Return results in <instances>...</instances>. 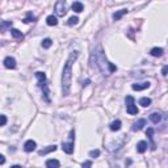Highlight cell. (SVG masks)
<instances>
[{"mask_svg":"<svg viewBox=\"0 0 168 168\" xmlns=\"http://www.w3.org/2000/svg\"><path fill=\"white\" fill-rule=\"evenodd\" d=\"M46 168H59V161L57 159H49L46 161Z\"/></svg>","mask_w":168,"mask_h":168,"instance_id":"12","label":"cell"},{"mask_svg":"<svg viewBox=\"0 0 168 168\" xmlns=\"http://www.w3.org/2000/svg\"><path fill=\"white\" fill-rule=\"evenodd\" d=\"M78 21H79V19L76 16L70 17V19H68V25H76V24H78Z\"/></svg>","mask_w":168,"mask_h":168,"instance_id":"25","label":"cell"},{"mask_svg":"<svg viewBox=\"0 0 168 168\" xmlns=\"http://www.w3.org/2000/svg\"><path fill=\"white\" fill-rule=\"evenodd\" d=\"M84 9V5L81 4L80 1H74L72 3V11L76 12V13H80V12H83Z\"/></svg>","mask_w":168,"mask_h":168,"instance_id":"11","label":"cell"},{"mask_svg":"<svg viewBox=\"0 0 168 168\" xmlns=\"http://www.w3.org/2000/svg\"><path fill=\"white\" fill-rule=\"evenodd\" d=\"M53 45V41H51L50 38H45L44 41H42V47H45V49H49Z\"/></svg>","mask_w":168,"mask_h":168,"instance_id":"23","label":"cell"},{"mask_svg":"<svg viewBox=\"0 0 168 168\" xmlns=\"http://www.w3.org/2000/svg\"><path fill=\"white\" fill-rule=\"evenodd\" d=\"M11 168H23V167H21V166H12Z\"/></svg>","mask_w":168,"mask_h":168,"instance_id":"33","label":"cell"},{"mask_svg":"<svg viewBox=\"0 0 168 168\" xmlns=\"http://www.w3.org/2000/svg\"><path fill=\"white\" fill-rule=\"evenodd\" d=\"M36 76H37V79L39 80V83H44V81H46V75H45L44 72H41V71L36 72Z\"/></svg>","mask_w":168,"mask_h":168,"instance_id":"22","label":"cell"},{"mask_svg":"<svg viewBox=\"0 0 168 168\" xmlns=\"http://www.w3.org/2000/svg\"><path fill=\"white\" fill-rule=\"evenodd\" d=\"M148 87H150L148 81H143V83H135V84L131 85V88H133L134 91H143V89H146V88H148Z\"/></svg>","mask_w":168,"mask_h":168,"instance_id":"6","label":"cell"},{"mask_svg":"<svg viewBox=\"0 0 168 168\" xmlns=\"http://www.w3.org/2000/svg\"><path fill=\"white\" fill-rule=\"evenodd\" d=\"M151 55L152 57H161L163 55V53H164V50L161 47H154V49H151Z\"/></svg>","mask_w":168,"mask_h":168,"instance_id":"16","label":"cell"},{"mask_svg":"<svg viewBox=\"0 0 168 168\" xmlns=\"http://www.w3.org/2000/svg\"><path fill=\"white\" fill-rule=\"evenodd\" d=\"M62 148H63V151H65L66 154H72V152H74V143H72V142L63 143Z\"/></svg>","mask_w":168,"mask_h":168,"instance_id":"8","label":"cell"},{"mask_svg":"<svg viewBox=\"0 0 168 168\" xmlns=\"http://www.w3.org/2000/svg\"><path fill=\"white\" fill-rule=\"evenodd\" d=\"M23 21H24V23H26V24H28V23H32V21H36V17H34V16H32V13H29L28 16H26V17H25V19H24Z\"/></svg>","mask_w":168,"mask_h":168,"instance_id":"26","label":"cell"},{"mask_svg":"<svg viewBox=\"0 0 168 168\" xmlns=\"http://www.w3.org/2000/svg\"><path fill=\"white\" fill-rule=\"evenodd\" d=\"M167 71H168V67H167V66H164V67H163V70H161V75L166 76V75H167Z\"/></svg>","mask_w":168,"mask_h":168,"instance_id":"31","label":"cell"},{"mask_svg":"<svg viewBox=\"0 0 168 168\" xmlns=\"http://www.w3.org/2000/svg\"><path fill=\"white\" fill-rule=\"evenodd\" d=\"M46 24H47L49 26H55L57 24H58L57 17H55V16H53V15H50V16H47V19H46Z\"/></svg>","mask_w":168,"mask_h":168,"instance_id":"17","label":"cell"},{"mask_svg":"<svg viewBox=\"0 0 168 168\" xmlns=\"http://www.w3.org/2000/svg\"><path fill=\"white\" fill-rule=\"evenodd\" d=\"M7 116H4V114H0V126H4L5 124H7Z\"/></svg>","mask_w":168,"mask_h":168,"instance_id":"27","label":"cell"},{"mask_svg":"<svg viewBox=\"0 0 168 168\" xmlns=\"http://www.w3.org/2000/svg\"><path fill=\"white\" fill-rule=\"evenodd\" d=\"M4 163H5V158L0 154V164H4Z\"/></svg>","mask_w":168,"mask_h":168,"instance_id":"32","label":"cell"},{"mask_svg":"<svg viewBox=\"0 0 168 168\" xmlns=\"http://www.w3.org/2000/svg\"><path fill=\"white\" fill-rule=\"evenodd\" d=\"M131 104H135L134 97L133 96H126V105H131Z\"/></svg>","mask_w":168,"mask_h":168,"instance_id":"28","label":"cell"},{"mask_svg":"<svg viewBox=\"0 0 168 168\" xmlns=\"http://www.w3.org/2000/svg\"><path fill=\"white\" fill-rule=\"evenodd\" d=\"M147 142H145V140H140V142H138V145H137V151L139 152V154H143V152L147 150Z\"/></svg>","mask_w":168,"mask_h":168,"instance_id":"10","label":"cell"},{"mask_svg":"<svg viewBox=\"0 0 168 168\" xmlns=\"http://www.w3.org/2000/svg\"><path fill=\"white\" fill-rule=\"evenodd\" d=\"M160 120H161V114H160V113L155 112V113H151V114H150V121H151L152 124H159Z\"/></svg>","mask_w":168,"mask_h":168,"instance_id":"9","label":"cell"},{"mask_svg":"<svg viewBox=\"0 0 168 168\" xmlns=\"http://www.w3.org/2000/svg\"><path fill=\"white\" fill-rule=\"evenodd\" d=\"M11 34L13 36V38H23V33L19 29H11Z\"/></svg>","mask_w":168,"mask_h":168,"instance_id":"21","label":"cell"},{"mask_svg":"<svg viewBox=\"0 0 168 168\" xmlns=\"http://www.w3.org/2000/svg\"><path fill=\"white\" fill-rule=\"evenodd\" d=\"M57 150V146H49V147L46 148H44V150H41V151H38V155H46L49 154V152H51V151H55Z\"/></svg>","mask_w":168,"mask_h":168,"instance_id":"18","label":"cell"},{"mask_svg":"<svg viewBox=\"0 0 168 168\" xmlns=\"http://www.w3.org/2000/svg\"><path fill=\"white\" fill-rule=\"evenodd\" d=\"M3 63H4L5 68H9V70L16 68V59H15V58H12V57H7Z\"/></svg>","mask_w":168,"mask_h":168,"instance_id":"4","label":"cell"},{"mask_svg":"<svg viewBox=\"0 0 168 168\" xmlns=\"http://www.w3.org/2000/svg\"><path fill=\"white\" fill-rule=\"evenodd\" d=\"M126 112L129 113V114L131 116H134V114H138V108H137V105L135 104H131V105H127L126 106Z\"/></svg>","mask_w":168,"mask_h":168,"instance_id":"13","label":"cell"},{"mask_svg":"<svg viewBox=\"0 0 168 168\" xmlns=\"http://www.w3.org/2000/svg\"><path fill=\"white\" fill-rule=\"evenodd\" d=\"M78 51L70 54L68 59H67L65 67H63V72H62V92L63 96H67L70 93L71 89V80H72V65L75 63V60L78 59Z\"/></svg>","mask_w":168,"mask_h":168,"instance_id":"1","label":"cell"},{"mask_svg":"<svg viewBox=\"0 0 168 168\" xmlns=\"http://www.w3.org/2000/svg\"><path fill=\"white\" fill-rule=\"evenodd\" d=\"M96 66L101 70V72L104 75H105V67H108V71L111 72V74H112V72H114V71H117V67L106 60V58L103 54V51H100V53H99V58L96 59Z\"/></svg>","mask_w":168,"mask_h":168,"instance_id":"2","label":"cell"},{"mask_svg":"<svg viewBox=\"0 0 168 168\" xmlns=\"http://www.w3.org/2000/svg\"><path fill=\"white\" fill-rule=\"evenodd\" d=\"M146 125V120H143V118H140L135 122V124H133V127H131V130L133 131H139L140 129H143V126Z\"/></svg>","mask_w":168,"mask_h":168,"instance_id":"7","label":"cell"},{"mask_svg":"<svg viewBox=\"0 0 168 168\" xmlns=\"http://www.w3.org/2000/svg\"><path fill=\"white\" fill-rule=\"evenodd\" d=\"M91 167H92V161L91 160H87L83 163V168H91Z\"/></svg>","mask_w":168,"mask_h":168,"instance_id":"30","label":"cell"},{"mask_svg":"<svg viewBox=\"0 0 168 168\" xmlns=\"http://www.w3.org/2000/svg\"><path fill=\"white\" fill-rule=\"evenodd\" d=\"M121 129V121L120 120H116L111 124V130L112 131H118Z\"/></svg>","mask_w":168,"mask_h":168,"instance_id":"19","label":"cell"},{"mask_svg":"<svg viewBox=\"0 0 168 168\" xmlns=\"http://www.w3.org/2000/svg\"><path fill=\"white\" fill-rule=\"evenodd\" d=\"M11 26H12V21H3L0 24V30H4L7 28H11Z\"/></svg>","mask_w":168,"mask_h":168,"instance_id":"24","label":"cell"},{"mask_svg":"<svg viewBox=\"0 0 168 168\" xmlns=\"http://www.w3.org/2000/svg\"><path fill=\"white\" fill-rule=\"evenodd\" d=\"M127 13V9H120V11H117L116 13H113V20H120V19H122V17L125 16V15Z\"/></svg>","mask_w":168,"mask_h":168,"instance_id":"14","label":"cell"},{"mask_svg":"<svg viewBox=\"0 0 168 168\" xmlns=\"http://www.w3.org/2000/svg\"><path fill=\"white\" fill-rule=\"evenodd\" d=\"M139 105H142L143 108H147V106L151 105V99H148V97H142V99L139 100Z\"/></svg>","mask_w":168,"mask_h":168,"instance_id":"20","label":"cell"},{"mask_svg":"<svg viewBox=\"0 0 168 168\" xmlns=\"http://www.w3.org/2000/svg\"><path fill=\"white\" fill-rule=\"evenodd\" d=\"M146 134H147V137H148V139L151 140V148L152 150H155V143H154V129L152 127H148L147 131H146Z\"/></svg>","mask_w":168,"mask_h":168,"instance_id":"15","label":"cell"},{"mask_svg":"<svg viewBox=\"0 0 168 168\" xmlns=\"http://www.w3.org/2000/svg\"><path fill=\"white\" fill-rule=\"evenodd\" d=\"M100 155V151L99 150H92V151H89V156L91 158H97Z\"/></svg>","mask_w":168,"mask_h":168,"instance_id":"29","label":"cell"},{"mask_svg":"<svg viewBox=\"0 0 168 168\" xmlns=\"http://www.w3.org/2000/svg\"><path fill=\"white\" fill-rule=\"evenodd\" d=\"M36 147H37V145H36V142H34V140H32V139L26 140L25 145H24V150H25L26 152H32V151H34Z\"/></svg>","mask_w":168,"mask_h":168,"instance_id":"5","label":"cell"},{"mask_svg":"<svg viewBox=\"0 0 168 168\" xmlns=\"http://www.w3.org/2000/svg\"><path fill=\"white\" fill-rule=\"evenodd\" d=\"M55 12L58 16H65L67 13V7H66V3L63 0H59V1L55 3Z\"/></svg>","mask_w":168,"mask_h":168,"instance_id":"3","label":"cell"}]
</instances>
